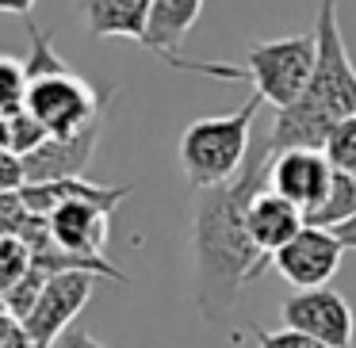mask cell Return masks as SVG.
<instances>
[{
    "mask_svg": "<svg viewBox=\"0 0 356 348\" xmlns=\"http://www.w3.org/2000/svg\"><path fill=\"white\" fill-rule=\"evenodd\" d=\"M257 348H330L299 329H257Z\"/></svg>",
    "mask_w": 356,
    "mask_h": 348,
    "instance_id": "obj_21",
    "label": "cell"
},
{
    "mask_svg": "<svg viewBox=\"0 0 356 348\" xmlns=\"http://www.w3.org/2000/svg\"><path fill=\"white\" fill-rule=\"evenodd\" d=\"M27 39H31V54H27V62H24L27 81H39V77H50V73L70 69V62L54 50V31L31 24V16H27Z\"/></svg>",
    "mask_w": 356,
    "mask_h": 348,
    "instance_id": "obj_16",
    "label": "cell"
},
{
    "mask_svg": "<svg viewBox=\"0 0 356 348\" xmlns=\"http://www.w3.org/2000/svg\"><path fill=\"white\" fill-rule=\"evenodd\" d=\"M261 96L249 92L226 115H207L184 126L177 142V161L184 169V180L203 192V188H218L226 180H234L241 172L253 146V131H257V111H261Z\"/></svg>",
    "mask_w": 356,
    "mask_h": 348,
    "instance_id": "obj_3",
    "label": "cell"
},
{
    "mask_svg": "<svg viewBox=\"0 0 356 348\" xmlns=\"http://www.w3.org/2000/svg\"><path fill=\"white\" fill-rule=\"evenodd\" d=\"M27 111L47 126L50 138H65V134L85 131L88 123L108 111V96H100L81 73H50V77L31 81L27 88Z\"/></svg>",
    "mask_w": 356,
    "mask_h": 348,
    "instance_id": "obj_5",
    "label": "cell"
},
{
    "mask_svg": "<svg viewBox=\"0 0 356 348\" xmlns=\"http://www.w3.org/2000/svg\"><path fill=\"white\" fill-rule=\"evenodd\" d=\"M314 58H318V42L314 31H310V35H284V39L253 42L241 65H245V81L253 85V92L276 111H284L302 96L310 73H314Z\"/></svg>",
    "mask_w": 356,
    "mask_h": 348,
    "instance_id": "obj_4",
    "label": "cell"
},
{
    "mask_svg": "<svg viewBox=\"0 0 356 348\" xmlns=\"http://www.w3.org/2000/svg\"><path fill=\"white\" fill-rule=\"evenodd\" d=\"M0 348H35L27 337V325L0 302Z\"/></svg>",
    "mask_w": 356,
    "mask_h": 348,
    "instance_id": "obj_22",
    "label": "cell"
},
{
    "mask_svg": "<svg viewBox=\"0 0 356 348\" xmlns=\"http://www.w3.org/2000/svg\"><path fill=\"white\" fill-rule=\"evenodd\" d=\"M27 69L19 58L12 54H0V115H12V111L27 108Z\"/></svg>",
    "mask_w": 356,
    "mask_h": 348,
    "instance_id": "obj_17",
    "label": "cell"
},
{
    "mask_svg": "<svg viewBox=\"0 0 356 348\" xmlns=\"http://www.w3.org/2000/svg\"><path fill=\"white\" fill-rule=\"evenodd\" d=\"M88 39H131L149 47V19L157 0H73Z\"/></svg>",
    "mask_w": 356,
    "mask_h": 348,
    "instance_id": "obj_13",
    "label": "cell"
},
{
    "mask_svg": "<svg viewBox=\"0 0 356 348\" xmlns=\"http://www.w3.org/2000/svg\"><path fill=\"white\" fill-rule=\"evenodd\" d=\"M92 276L96 272H58L42 283L35 306L27 310L24 325H27V337H31L35 348H54L58 340L65 337L70 322L85 310V302L92 299Z\"/></svg>",
    "mask_w": 356,
    "mask_h": 348,
    "instance_id": "obj_7",
    "label": "cell"
},
{
    "mask_svg": "<svg viewBox=\"0 0 356 348\" xmlns=\"http://www.w3.org/2000/svg\"><path fill=\"white\" fill-rule=\"evenodd\" d=\"M27 184L24 157L19 154H0V192H19Z\"/></svg>",
    "mask_w": 356,
    "mask_h": 348,
    "instance_id": "obj_23",
    "label": "cell"
},
{
    "mask_svg": "<svg viewBox=\"0 0 356 348\" xmlns=\"http://www.w3.org/2000/svg\"><path fill=\"white\" fill-rule=\"evenodd\" d=\"M348 218H356V176H348V172H337V169H333L330 192H325V199L307 215V226L337 230L341 222H348Z\"/></svg>",
    "mask_w": 356,
    "mask_h": 348,
    "instance_id": "obj_15",
    "label": "cell"
},
{
    "mask_svg": "<svg viewBox=\"0 0 356 348\" xmlns=\"http://www.w3.org/2000/svg\"><path fill=\"white\" fill-rule=\"evenodd\" d=\"M47 226H50V241L58 249L92 256V260H108L104 256V245H108V233H111L108 207H100L92 199H65L47 215Z\"/></svg>",
    "mask_w": 356,
    "mask_h": 348,
    "instance_id": "obj_11",
    "label": "cell"
},
{
    "mask_svg": "<svg viewBox=\"0 0 356 348\" xmlns=\"http://www.w3.org/2000/svg\"><path fill=\"white\" fill-rule=\"evenodd\" d=\"M333 165L322 149H280L268 165V188L302 210V218L325 199Z\"/></svg>",
    "mask_w": 356,
    "mask_h": 348,
    "instance_id": "obj_10",
    "label": "cell"
},
{
    "mask_svg": "<svg viewBox=\"0 0 356 348\" xmlns=\"http://www.w3.org/2000/svg\"><path fill=\"white\" fill-rule=\"evenodd\" d=\"M333 233L341 238V245H345V249H353V253H356V218H348V222H341Z\"/></svg>",
    "mask_w": 356,
    "mask_h": 348,
    "instance_id": "obj_26",
    "label": "cell"
},
{
    "mask_svg": "<svg viewBox=\"0 0 356 348\" xmlns=\"http://www.w3.org/2000/svg\"><path fill=\"white\" fill-rule=\"evenodd\" d=\"M314 73L291 108L276 111L268 126L272 149H322L341 119L356 115V65L348 58L337 19V0H318L314 19Z\"/></svg>",
    "mask_w": 356,
    "mask_h": 348,
    "instance_id": "obj_2",
    "label": "cell"
},
{
    "mask_svg": "<svg viewBox=\"0 0 356 348\" xmlns=\"http://www.w3.org/2000/svg\"><path fill=\"white\" fill-rule=\"evenodd\" d=\"M4 119H8V146H12V154H19V157L35 154V149H39L42 142L50 138L47 126H42L27 108L12 111V115H4Z\"/></svg>",
    "mask_w": 356,
    "mask_h": 348,
    "instance_id": "obj_20",
    "label": "cell"
},
{
    "mask_svg": "<svg viewBox=\"0 0 356 348\" xmlns=\"http://www.w3.org/2000/svg\"><path fill=\"white\" fill-rule=\"evenodd\" d=\"M345 245L333 230L322 226H302L284 249L272 253V268L295 287V291H307V287H330V279L337 276Z\"/></svg>",
    "mask_w": 356,
    "mask_h": 348,
    "instance_id": "obj_9",
    "label": "cell"
},
{
    "mask_svg": "<svg viewBox=\"0 0 356 348\" xmlns=\"http://www.w3.org/2000/svg\"><path fill=\"white\" fill-rule=\"evenodd\" d=\"M272 138L268 131H253V146L234 180L218 188L195 192L192 210V283L195 306L207 322H226L234 310V299L245 283H253L272 256H264L249 238V203L268 188L272 165Z\"/></svg>",
    "mask_w": 356,
    "mask_h": 348,
    "instance_id": "obj_1",
    "label": "cell"
},
{
    "mask_svg": "<svg viewBox=\"0 0 356 348\" xmlns=\"http://www.w3.org/2000/svg\"><path fill=\"white\" fill-rule=\"evenodd\" d=\"M35 4H39V0H0V12H4V16H19V19H27L35 12Z\"/></svg>",
    "mask_w": 356,
    "mask_h": 348,
    "instance_id": "obj_25",
    "label": "cell"
},
{
    "mask_svg": "<svg viewBox=\"0 0 356 348\" xmlns=\"http://www.w3.org/2000/svg\"><path fill=\"white\" fill-rule=\"evenodd\" d=\"M245 226H249L253 245L261 249L264 256H272L276 249H284L287 241L307 226V218H302V210L295 207V203H287L284 195H276L272 188H264V192L249 203Z\"/></svg>",
    "mask_w": 356,
    "mask_h": 348,
    "instance_id": "obj_14",
    "label": "cell"
},
{
    "mask_svg": "<svg viewBox=\"0 0 356 348\" xmlns=\"http://www.w3.org/2000/svg\"><path fill=\"white\" fill-rule=\"evenodd\" d=\"M27 272H31V245L24 238L0 233V295L16 287Z\"/></svg>",
    "mask_w": 356,
    "mask_h": 348,
    "instance_id": "obj_18",
    "label": "cell"
},
{
    "mask_svg": "<svg viewBox=\"0 0 356 348\" xmlns=\"http://www.w3.org/2000/svg\"><path fill=\"white\" fill-rule=\"evenodd\" d=\"M280 317H284L287 329H299V333H307V337L322 340L330 348H353V329H356L353 306L333 287L295 291L291 299H284Z\"/></svg>",
    "mask_w": 356,
    "mask_h": 348,
    "instance_id": "obj_8",
    "label": "cell"
},
{
    "mask_svg": "<svg viewBox=\"0 0 356 348\" xmlns=\"http://www.w3.org/2000/svg\"><path fill=\"white\" fill-rule=\"evenodd\" d=\"M0 154H12V146H8V119L0 115Z\"/></svg>",
    "mask_w": 356,
    "mask_h": 348,
    "instance_id": "obj_27",
    "label": "cell"
},
{
    "mask_svg": "<svg viewBox=\"0 0 356 348\" xmlns=\"http://www.w3.org/2000/svg\"><path fill=\"white\" fill-rule=\"evenodd\" d=\"M104 131V115L96 123H88L85 131L77 134H65V138H47L35 154L24 157V172H27V184H50V180H70L81 176L88 169L96 154V142H100Z\"/></svg>",
    "mask_w": 356,
    "mask_h": 348,
    "instance_id": "obj_12",
    "label": "cell"
},
{
    "mask_svg": "<svg viewBox=\"0 0 356 348\" xmlns=\"http://www.w3.org/2000/svg\"><path fill=\"white\" fill-rule=\"evenodd\" d=\"M54 348H108V345H100V340L92 337V333H85V329H77V333H65L62 340H58Z\"/></svg>",
    "mask_w": 356,
    "mask_h": 348,
    "instance_id": "obj_24",
    "label": "cell"
},
{
    "mask_svg": "<svg viewBox=\"0 0 356 348\" xmlns=\"http://www.w3.org/2000/svg\"><path fill=\"white\" fill-rule=\"evenodd\" d=\"M322 154L330 157V165L337 172H348V176H356V115L341 119L337 126L330 131V138H325Z\"/></svg>",
    "mask_w": 356,
    "mask_h": 348,
    "instance_id": "obj_19",
    "label": "cell"
},
{
    "mask_svg": "<svg viewBox=\"0 0 356 348\" xmlns=\"http://www.w3.org/2000/svg\"><path fill=\"white\" fill-rule=\"evenodd\" d=\"M203 0H157L154 4V19H149V54H157L165 65L180 73H203V77L215 81H245V65L234 62H200V58H184L180 47H184L188 31L200 24Z\"/></svg>",
    "mask_w": 356,
    "mask_h": 348,
    "instance_id": "obj_6",
    "label": "cell"
}]
</instances>
